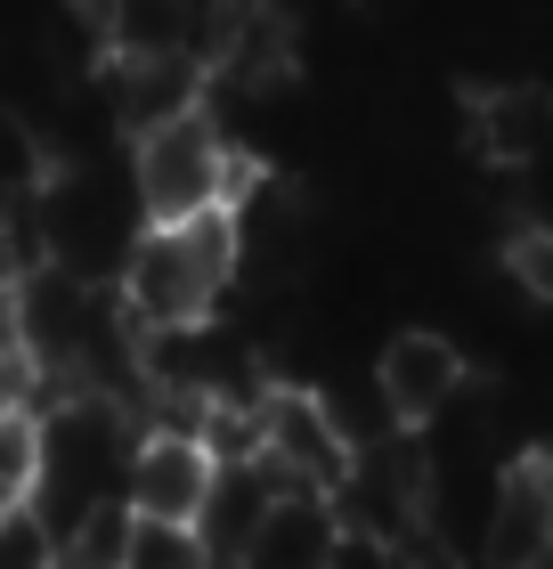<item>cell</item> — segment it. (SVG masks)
<instances>
[{
  "label": "cell",
  "mask_w": 553,
  "mask_h": 569,
  "mask_svg": "<svg viewBox=\"0 0 553 569\" xmlns=\"http://www.w3.org/2000/svg\"><path fill=\"white\" fill-rule=\"evenodd\" d=\"M236 269H245V252H236V212H196L179 228H147L139 244H130V261L115 277V301L130 333H188V326H213L228 293H236Z\"/></svg>",
  "instance_id": "1"
},
{
  "label": "cell",
  "mask_w": 553,
  "mask_h": 569,
  "mask_svg": "<svg viewBox=\"0 0 553 569\" xmlns=\"http://www.w3.org/2000/svg\"><path fill=\"white\" fill-rule=\"evenodd\" d=\"M260 154L228 147V131L213 114H188L171 131H155L130 147V188H139V212L147 228H179L196 212H236L253 188H260Z\"/></svg>",
  "instance_id": "2"
},
{
  "label": "cell",
  "mask_w": 553,
  "mask_h": 569,
  "mask_svg": "<svg viewBox=\"0 0 553 569\" xmlns=\"http://www.w3.org/2000/svg\"><path fill=\"white\" fill-rule=\"evenodd\" d=\"M253 423H260V463L285 480V488H309V497H342V480H350L358 448L342 439L326 391H309V382H269V391L253 399Z\"/></svg>",
  "instance_id": "3"
},
{
  "label": "cell",
  "mask_w": 553,
  "mask_h": 569,
  "mask_svg": "<svg viewBox=\"0 0 553 569\" xmlns=\"http://www.w3.org/2000/svg\"><path fill=\"white\" fill-rule=\"evenodd\" d=\"M464 382H472V358L447 342V333L432 326H399L391 342L375 350V399H383V423L391 431H432L447 407L464 399Z\"/></svg>",
  "instance_id": "4"
},
{
  "label": "cell",
  "mask_w": 553,
  "mask_h": 569,
  "mask_svg": "<svg viewBox=\"0 0 553 569\" xmlns=\"http://www.w3.org/2000/svg\"><path fill=\"white\" fill-rule=\"evenodd\" d=\"M213 480H220V456L188 431H139L130 448V480H122V505L139 521H171V529H196L204 505H213Z\"/></svg>",
  "instance_id": "5"
},
{
  "label": "cell",
  "mask_w": 553,
  "mask_h": 569,
  "mask_svg": "<svg viewBox=\"0 0 553 569\" xmlns=\"http://www.w3.org/2000/svg\"><path fill=\"white\" fill-rule=\"evenodd\" d=\"M481 569H553V505L537 480V456L521 448L488 488V521H481Z\"/></svg>",
  "instance_id": "6"
},
{
  "label": "cell",
  "mask_w": 553,
  "mask_h": 569,
  "mask_svg": "<svg viewBox=\"0 0 553 569\" xmlns=\"http://www.w3.org/2000/svg\"><path fill=\"white\" fill-rule=\"evenodd\" d=\"M472 147L488 154V163H537V154L553 147V90L537 82H488L481 98H472Z\"/></svg>",
  "instance_id": "7"
},
{
  "label": "cell",
  "mask_w": 553,
  "mask_h": 569,
  "mask_svg": "<svg viewBox=\"0 0 553 569\" xmlns=\"http://www.w3.org/2000/svg\"><path fill=\"white\" fill-rule=\"evenodd\" d=\"M277 497H294L269 463H220V480H213V505H204V521H196V537H204V553H213V569H236V553L253 546V529L277 512Z\"/></svg>",
  "instance_id": "8"
},
{
  "label": "cell",
  "mask_w": 553,
  "mask_h": 569,
  "mask_svg": "<svg viewBox=\"0 0 553 569\" xmlns=\"http://www.w3.org/2000/svg\"><path fill=\"white\" fill-rule=\"evenodd\" d=\"M334 505L309 497V488H294V497H277V512L253 529V546L236 553V569H326L334 561Z\"/></svg>",
  "instance_id": "9"
},
{
  "label": "cell",
  "mask_w": 553,
  "mask_h": 569,
  "mask_svg": "<svg viewBox=\"0 0 553 569\" xmlns=\"http://www.w3.org/2000/svg\"><path fill=\"white\" fill-rule=\"evenodd\" d=\"M33 480H41V416L9 407L0 416V512L33 497Z\"/></svg>",
  "instance_id": "10"
},
{
  "label": "cell",
  "mask_w": 553,
  "mask_h": 569,
  "mask_svg": "<svg viewBox=\"0 0 553 569\" xmlns=\"http://www.w3.org/2000/svg\"><path fill=\"white\" fill-rule=\"evenodd\" d=\"M122 569H213V553H204L196 529L139 521V512H130V553H122Z\"/></svg>",
  "instance_id": "11"
},
{
  "label": "cell",
  "mask_w": 553,
  "mask_h": 569,
  "mask_svg": "<svg viewBox=\"0 0 553 569\" xmlns=\"http://www.w3.org/2000/svg\"><path fill=\"white\" fill-rule=\"evenodd\" d=\"M505 277L537 309H553V220H530V228H513V237H505Z\"/></svg>",
  "instance_id": "12"
},
{
  "label": "cell",
  "mask_w": 553,
  "mask_h": 569,
  "mask_svg": "<svg viewBox=\"0 0 553 569\" xmlns=\"http://www.w3.org/2000/svg\"><path fill=\"white\" fill-rule=\"evenodd\" d=\"M58 537H49V521L33 505H9L0 512V569H58Z\"/></svg>",
  "instance_id": "13"
},
{
  "label": "cell",
  "mask_w": 553,
  "mask_h": 569,
  "mask_svg": "<svg viewBox=\"0 0 553 569\" xmlns=\"http://www.w3.org/2000/svg\"><path fill=\"white\" fill-rule=\"evenodd\" d=\"M326 569H424L407 546H391V537H366V529H342L334 537V561Z\"/></svg>",
  "instance_id": "14"
},
{
  "label": "cell",
  "mask_w": 553,
  "mask_h": 569,
  "mask_svg": "<svg viewBox=\"0 0 553 569\" xmlns=\"http://www.w3.org/2000/svg\"><path fill=\"white\" fill-rule=\"evenodd\" d=\"M9 350H17V284L0 277V358H9Z\"/></svg>",
  "instance_id": "15"
},
{
  "label": "cell",
  "mask_w": 553,
  "mask_h": 569,
  "mask_svg": "<svg viewBox=\"0 0 553 569\" xmlns=\"http://www.w3.org/2000/svg\"><path fill=\"white\" fill-rule=\"evenodd\" d=\"M530 456H537V448H530ZM537 480H545V505H553V448L537 456Z\"/></svg>",
  "instance_id": "16"
},
{
  "label": "cell",
  "mask_w": 553,
  "mask_h": 569,
  "mask_svg": "<svg viewBox=\"0 0 553 569\" xmlns=\"http://www.w3.org/2000/svg\"><path fill=\"white\" fill-rule=\"evenodd\" d=\"M58 569H98V561H82V553H58Z\"/></svg>",
  "instance_id": "17"
},
{
  "label": "cell",
  "mask_w": 553,
  "mask_h": 569,
  "mask_svg": "<svg viewBox=\"0 0 553 569\" xmlns=\"http://www.w3.org/2000/svg\"><path fill=\"white\" fill-rule=\"evenodd\" d=\"M0 416H9V407H0Z\"/></svg>",
  "instance_id": "18"
}]
</instances>
